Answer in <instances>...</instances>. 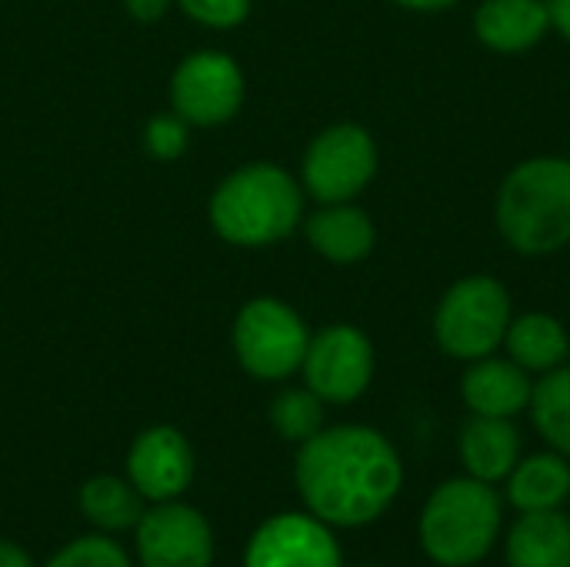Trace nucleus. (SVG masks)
I'll use <instances>...</instances> for the list:
<instances>
[{
  "label": "nucleus",
  "instance_id": "1",
  "mask_svg": "<svg viewBox=\"0 0 570 567\" xmlns=\"http://www.w3.org/2000/svg\"><path fill=\"white\" fill-rule=\"evenodd\" d=\"M294 485L304 508L331 528H367L404 488L397 448L367 424L321 428L297 444Z\"/></svg>",
  "mask_w": 570,
  "mask_h": 567
},
{
  "label": "nucleus",
  "instance_id": "2",
  "mask_svg": "<svg viewBox=\"0 0 570 567\" xmlns=\"http://www.w3.org/2000/svg\"><path fill=\"white\" fill-rule=\"evenodd\" d=\"M304 221V187L281 164L254 160L227 174L210 197L214 231L237 247H271Z\"/></svg>",
  "mask_w": 570,
  "mask_h": 567
},
{
  "label": "nucleus",
  "instance_id": "3",
  "mask_svg": "<svg viewBox=\"0 0 570 567\" xmlns=\"http://www.w3.org/2000/svg\"><path fill=\"white\" fill-rule=\"evenodd\" d=\"M494 221L511 251L558 254L570 244V157H531L518 164L494 204Z\"/></svg>",
  "mask_w": 570,
  "mask_h": 567
},
{
  "label": "nucleus",
  "instance_id": "4",
  "mask_svg": "<svg viewBox=\"0 0 570 567\" xmlns=\"http://www.w3.org/2000/svg\"><path fill=\"white\" fill-rule=\"evenodd\" d=\"M501 525L504 501L498 498L494 485L464 475L431 491L421 511L417 538L434 565L474 567L494 551Z\"/></svg>",
  "mask_w": 570,
  "mask_h": 567
},
{
  "label": "nucleus",
  "instance_id": "5",
  "mask_svg": "<svg viewBox=\"0 0 570 567\" xmlns=\"http://www.w3.org/2000/svg\"><path fill=\"white\" fill-rule=\"evenodd\" d=\"M511 294L488 274L461 277L434 311V341L448 358L481 361L504 344L511 324Z\"/></svg>",
  "mask_w": 570,
  "mask_h": 567
},
{
  "label": "nucleus",
  "instance_id": "6",
  "mask_svg": "<svg viewBox=\"0 0 570 567\" xmlns=\"http://www.w3.org/2000/svg\"><path fill=\"white\" fill-rule=\"evenodd\" d=\"M230 344L250 378L287 381L304 364L311 331L291 304L277 297H254L237 311Z\"/></svg>",
  "mask_w": 570,
  "mask_h": 567
},
{
  "label": "nucleus",
  "instance_id": "7",
  "mask_svg": "<svg viewBox=\"0 0 570 567\" xmlns=\"http://www.w3.org/2000/svg\"><path fill=\"white\" fill-rule=\"evenodd\" d=\"M377 160V144L361 124L324 127L304 150L301 187L321 204H347L374 180Z\"/></svg>",
  "mask_w": 570,
  "mask_h": 567
},
{
  "label": "nucleus",
  "instance_id": "8",
  "mask_svg": "<svg viewBox=\"0 0 570 567\" xmlns=\"http://www.w3.org/2000/svg\"><path fill=\"white\" fill-rule=\"evenodd\" d=\"M244 70L224 50H197L187 53L170 77V104L174 114L194 127L227 124L244 104Z\"/></svg>",
  "mask_w": 570,
  "mask_h": 567
},
{
  "label": "nucleus",
  "instance_id": "9",
  "mask_svg": "<svg viewBox=\"0 0 570 567\" xmlns=\"http://www.w3.org/2000/svg\"><path fill=\"white\" fill-rule=\"evenodd\" d=\"M301 374L324 404H354L374 381V344L354 324H331L311 334Z\"/></svg>",
  "mask_w": 570,
  "mask_h": 567
},
{
  "label": "nucleus",
  "instance_id": "10",
  "mask_svg": "<svg viewBox=\"0 0 570 567\" xmlns=\"http://www.w3.org/2000/svg\"><path fill=\"white\" fill-rule=\"evenodd\" d=\"M140 567H214V528L194 505H147L134 528Z\"/></svg>",
  "mask_w": 570,
  "mask_h": 567
},
{
  "label": "nucleus",
  "instance_id": "11",
  "mask_svg": "<svg viewBox=\"0 0 570 567\" xmlns=\"http://www.w3.org/2000/svg\"><path fill=\"white\" fill-rule=\"evenodd\" d=\"M244 567H344V555L331 525L311 511H281L254 528Z\"/></svg>",
  "mask_w": 570,
  "mask_h": 567
},
{
  "label": "nucleus",
  "instance_id": "12",
  "mask_svg": "<svg viewBox=\"0 0 570 567\" xmlns=\"http://www.w3.org/2000/svg\"><path fill=\"white\" fill-rule=\"evenodd\" d=\"M124 471L147 505H160L187 495V488L194 485L197 461L184 431H177L174 424H154L134 438Z\"/></svg>",
  "mask_w": 570,
  "mask_h": 567
},
{
  "label": "nucleus",
  "instance_id": "13",
  "mask_svg": "<svg viewBox=\"0 0 570 567\" xmlns=\"http://www.w3.org/2000/svg\"><path fill=\"white\" fill-rule=\"evenodd\" d=\"M534 381L531 374L514 364L511 358H481L471 361V368L461 378V398L471 408V414L484 418H514L531 404Z\"/></svg>",
  "mask_w": 570,
  "mask_h": 567
},
{
  "label": "nucleus",
  "instance_id": "14",
  "mask_svg": "<svg viewBox=\"0 0 570 567\" xmlns=\"http://www.w3.org/2000/svg\"><path fill=\"white\" fill-rule=\"evenodd\" d=\"M458 454L471 478L484 485L508 481V475L521 461V431L511 418L474 414L471 421H464L458 434Z\"/></svg>",
  "mask_w": 570,
  "mask_h": 567
},
{
  "label": "nucleus",
  "instance_id": "15",
  "mask_svg": "<svg viewBox=\"0 0 570 567\" xmlns=\"http://www.w3.org/2000/svg\"><path fill=\"white\" fill-rule=\"evenodd\" d=\"M551 30L544 0H484L474 13V33L488 50L524 53Z\"/></svg>",
  "mask_w": 570,
  "mask_h": 567
},
{
  "label": "nucleus",
  "instance_id": "16",
  "mask_svg": "<svg viewBox=\"0 0 570 567\" xmlns=\"http://www.w3.org/2000/svg\"><path fill=\"white\" fill-rule=\"evenodd\" d=\"M304 234H307V244L331 264H357L377 244L374 221L351 201L324 204L321 211H314L304 221Z\"/></svg>",
  "mask_w": 570,
  "mask_h": 567
},
{
  "label": "nucleus",
  "instance_id": "17",
  "mask_svg": "<svg viewBox=\"0 0 570 567\" xmlns=\"http://www.w3.org/2000/svg\"><path fill=\"white\" fill-rule=\"evenodd\" d=\"M570 498V458L558 451L531 454L508 475V505L521 515L561 511Z\"/></svg>",
  "mask_w": 570,
  "mask_h": 567
},
{
  "label": "nucleus",
  "instance_id": "18",
  "mask_svg": "<svg viewBox=\"0 0 570 567\" xmlns=\"http://www.w3.org/2000/svg\"><path fill=\"white\" fill-rule=\"evenodd\" d=\"M508 567H570V518L564 511L521 515L504 541Z\"/></svg>",
  "mask_w": 570,
  "mask_h": 567
},
{
  "label": "nucleus",
  "instance_id": "19",
  "mask_svg": "<svg viewBox=\"0 0 570 567\" xmlns=\"http://www.w3.org/2000/svg\"><path fill=\"white\" fill-rule=\"evenodd\" d=\"M504 348H508V358L521 364L528 374H548L570 358V334L554 314L531 311V314L511 317Z\"/></svg>",
  "mask_w": 570,
  "mask_h": 567
},
{
  "label": "nucleus",
  "instance_id": "20",
  "mask_svg": "<svg viewBox=\"0 0 570 567\" xmlns=\"http://www.w3.org/2000/svg\"><path fill=\"white\" fill-rule=\"evenodd\" d=\"M77 508L87 518V525L100 535H127L137 528L147 501L137 495V488L117 475H94L77 491Z\"/></svg>",
  "mask_w": 570,
  "mask_h": 567
},
{
  "label": "nucleus",
  "instance_id": "21",
  "mask_svg": "<svg viewBox=\"0 0 570 567\" xmlns=\"http://www.w3.org/2000/svg\"><path fill=\"white\" fill-rule=\"evenodd\" d=\"M531 421L538 434L551 444V451L570 458V368H554L541 374L531 391Z\"/></svg>",
  "mask_w": 570,
  "mask_h": 567
},
{
  "label": "nucleus",
  "instance_id": "22",
  "mask_svg": "<svg viewBox=\"0 0 570 567\" xmlns=\"http://www.w3.org/2000/svg\"><path fill=\"white\" fill-rule=\"evenodd\" d=\"M271 424L284 441L304 444L324 428V401L307 384L304 388H284L271 401Z\"/></svg>",
  "mask_w": 570,
  "mask_h": 567
},
{
  "label": "nucleus",
  "instance_id": "23",
  "mask_svg": "<svg viewBox=\"0 0 570 567\" xmlns=\"http://www.w3.org/2000/svg\"><path fill=\"white\" fill-rule=\"evenodd\" d=\"M43 567H134V558L120 548L114 535L90 531L57 548Z\"/></svg>",
  "mask_w": 570,
  "mask_h": 567
},
{
  "label": "nucleus",
  "instance_id": "24",
  "mask_svg": "<svg viewBox=\"0 0 570 567\" xmlns=\"http://www.w3.org/2000/svg\"><path fill=\"white\" fill-rule=\"evenodd\" d=\"M190 137H187V120L177 114H157L147 120L144 130V147L154 160H177L187 150Z\"/></svg>",
  "mask_w": 570,
  "mask_h": 567
},
{
  "label": "nucleus",
  "instance_id": "25",
  "mask_svg": "<svg viewBox=\"0 0 570 567\" xmlns=\"http://www.w3.org/2000/svg\"><path fill=\"white\" fill-rule=\"evenodd\" d=\"M190 20L210 27V30H230L240 27L250 17L254 0H174Z\"/></svg>",
  "mask_w": 570,
  "mask_h": 567
},
{
  "label": "nucleus",
  "instance_id": "26",
  "mask_svg": "<svg viewBox=\"0 0 570 567\" xmlns=\"http://www.w3.org/2000/svg\"><path fill=\"white\" fill-rule=\"evenodd\" d=\"M170 7H174V0H124V10H127L134 20H140V23L160 20Z\"/></svg>",
  "mask_w": 570,
  "mask_h": 567
},
{
  "label": "nucleus",
  "instance_id": "27",
  "mask_svg": "<svg viewBox=\"0 0 570 567\" xmlns=\"http://www.w3.org/2000/svg\"><path fill=\"white\" fill-rule=\"evenodd\" d=\"M0 567H37V565H33V558L23 551V545L0 538Z\"/></svg>",
  "mask_w": 570,
  "mask_h": 567
},
{
  "label": "nucleus",
  "instance_id": "28",
  "mask_svg": "<svg viewBox=\"0 0 570 567\" xmlns=\"http://www.w3.org/2000/svg\"><path fill=\"white\" fill-rule=\"evenodd\" d=\"M548 10H551V27H554L564 40H570V0H551Z\"/></svg>",
  "mask_w": 570,
  "mask_h": 567
},
{
  "label": "nucleus",
  "instance_id": "29",
  "mask_svg": "<svg viewBox=\"0 0 570 567\" xmlns=\"http://www.w3.org/2000/svg\"><path fill=\"white\" fill-rule=\"evenodd\" d=\"M394 3L404 10H414V13H438V10H451L461 0H394Z\"/></svg>",
  "mask_w": 570,
  "mask_h": 567
}]
</instances>
